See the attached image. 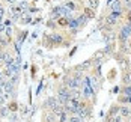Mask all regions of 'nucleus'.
<instances>
[{"mask_svg": "<svg viewBox=\"0 0 131 122\" xmlns=\"http://www.w3.org/2000/svg\"><path fill=\"white\" fill-rule=\"evenodd\" d=\"M5 30H6V26H5L3 23H0V33H3Z\"/></svg>", "mask_w": 131, "mask_h": 122, "instance_id": "5701e85b", "label": "nucleus"}, {"mask_svg": "<svg viewBox=\"0 0 131 122\" xmlns=\"http://www.w3.org/2000/svg\"><path fill=\"white\" fill-rule=\"evenodd\" d=\"M128 122H131V116H130V121H128Z\"/></svg>", "mask_w": 131, "mask_h": 122, "instance_id": "393cba45", "label": "nucleus"}, {"mask_svg": "<svg viewBox=\"0 0 131 122\" xmlns=\"http://www.w3.org/2000/svg\"><path fill=\"white\" fill-rule=\"evenodd\" d=\"M71 99H77V101H83V94H81V89H74L71 91Z\"/></svg>", "mask_w": 131, "mask_h": 122, "instance_id": "39448f33", "label": "nucleus"}, {"mask_svg": "<svg viewBox=\"0 0 131 122\" xmlns=\"http://www.w3.org/2000/svg\"><path fill=\"white\" fill-rule=\"evenodd\" d=\"M57 24L60 27H66L68 26V18H66V17H60V18L57 20Z\"/></svg>", "mask_w": 131, "mask_h": 122, "instance_id": "4468645a", "label": "nucleus"}, {"mask_svg": "<svg viewBox=\"0 0 131 122\" xmlns=\"http://www.w3.org/2000/svg\"><path fill=\"white\" fill-rule=\"evenodd\" d=\"M130 112H131V107H130Z\"/></svg>", "mask_w": 131, "mask_h": 122, "instance_id": "a878e982", "label": "nucleus"}, {"mask_svg": "<svg viewBox=\"0 0 131 122\" xmlns=\"http://www.w3.org/2000/svg\"><path fill=\"white\" fill-rule=\"evenodd\" d=\"M5 57H6V50H0V66H5Z\"/></svg>", "mask_w": 131, "mask_h": 122, "instance_id": "f3484780", "label": "nucleus"}, {"mask_svg": "<svg viewBox=\"0 0 131 122\" xmlns=\"http://www.w3.org/2000/svg\"><path fill=\"white\" fill-rule=\"evenodd\" d=\"M116 115H119V106H113V107L110 108V112H108V116L110 118H115Z\"/></svg>", "mask_w": 131, "mask_h": 122, "instance_id": "f8f14e48", "label": "nucleus"}, {"mask_svg": "<svg viewBox=\"0 0 131 122\" xmlns=\"http://www.w3.org/2000/svg\"><path fill=\"white\" fill-rule=\"evenodd\" d=\"M98 5H100L98 0H88V8H91V9H96Z\"/></svg>", "mask_w": 131, "mask_h": 122, "instance_id": "ddd939ff", "label": "nucleus"}, {"mask_svg": "<svg viewBox=\"0 0 131 122\" xmlns=\"http://www.w3.org/2000/svg\"><path fill=\"white\" fill-rule=\"evenodd\" d=\"M63 6H65V8H66V9H68V11H74V9L77 8L74 2H66V3H65V5H63Z\"/></svg>", "mask_w": 131, "mask_h": 122, "instance_id": "dca6fc26", "label": "nucleus"}, {"mask_svg": "<svg viewBox=\"0 0 131 122\" xmlns=\"http://www.w3.org/2000/svg\"><path fill=\"white\" fill-rule=\"evenodd\" d=\"M77 116H79L80 119H83V121H89L92 116V108L91 106H86V103L84 101H81V106H80L79 112H77Z\"/></svg>", "mask_w": 131, "mask_h": 122, "instance_id": "f257e3e1", "label": "nucleus"}, {"mask_svg": "<svg viewBox=\"0 0 131 122\" xmlns=\"http://www.w3.org/2000/svg\"><path fill=\"white\" fill-rule=\"evenodd\" d=\"M59 106H62V104H59V101H57V98L56 96H50V98H47L45 101H44V108L45 110H54L56 107H59Z\"/></svg>", "mask_w": 131, "mask_h": 122, "instance_id": "f03ea898", "label": "nucleus"}, {"mask_svg": "<svg viewBox=\"0 0 131 122\" xmlns=\"http://www.w3.org/2000/svg\"><path fill=\"white\" fill-rule=\"evenodd\" d=\"M116 21H118V20H115V18H112L110 15H108L107 18H105V23H107V24H110V26H113V24H116Z\"/></svg>", "mask_w": 131, "mask_h": 122, "instance_id": "412c9836", "label": "nucleus"}, {"mask_svg": "<svg viewBox=\"0 0 131 122\" xmlns=\"http://www.w3.org/2000/svg\"><path fill=\"white\" fill-rule=\"evenodd\" d=\"M119 103L121 104H131V95H121Z\"/></svg>", "mask_w": 131, "mask_h": 122, "instance_id": "9b49d317", "label": "nucleus"}, {"mask_svg": "<svg viewBox=\"0 0 131 122\" xmlns=\"http://www.w3.org/2000/svg\"><path fill=\"white\" fill-rule=\"evenodd\" d=\"M89 84H91V89L93 94H96L98 92V89H100V83L96 81V77H89Z\"/></svg>", "mask_w": 131, "mask_h": 122, "instance_id": "20e7f679", "label": "nucleus"}, {"mask_svg": "<svg viewBox=\"0 0 131 122\" xmlns=\"http://www.w3.org/2000/svg\"><path fill=\"white\" fill-rule=\"evenodd\" d=\"M122 83L125 86H131V71H125L122 75Z\"/></svg>", "mask_w": 131, "mask_h": 122, "instance_id": "0eeeda50", "label": "nucleus"}, {"mask_svg": "<svg viewBox=\"0 0 131 122\" xmlns=\"http://www.w3.org/2000/svg\"><path fill=\"white\" fill-rule=\"evenodd\" d=\"M42 121L44 122H57V116L53 113L51 110H45L44 116H42Z\"/></svg>", "mask_w": 131, "mask_h": 122, "instance_id": "7ed1b4c3", "label": "nucleus"}, {"mask_svg": "<svg viewBox=\"0 0 131 122\" xmlns=\"http://www.w3.org/2000/svg\"><path fill=\"white\" fill-rule=\"evenodd\" d=\"M9 115V108L5 106H0V116H8Z\"/></svg>", "mask_w": 131, "mask_h": 122, "instance_id": "a211bd4d", "label": "nucleus"}, {"mask_svg": "<svg viewBox=\"0 0 131 122\" xmlns=\"http://www.w3.org/2000/svg\"><path fill=\"white\" fill-rule=\"evenodd\" d=\"M110 9H112V11H118V12H122V3H121V0H113V3H112Z\"/></svg>", "mask_w": 131, "mask_h": 122, "instance_id": "9d476101", "label": "nucleus"}, {"mask_svg": "<svg viewBox=\"0 0 131 122\" xmlns=\"http://www.w3.org/2000/svg\"><path fill=\"white\" fill-rule=\"evenodd\" d=\"M0 77H2V74H0Z\"/></svg>", "mask_w": 131, "mask_h": 122, "instance_id": "bb28decb", "label": "nucleus"}, {"mask_svg": "<svg viewBox=\"0 0 131 122\" xmlns=\"http://www.w3.org/2000/svg\"><path fill=\"white\" fill-rule=\"evenodd\" d=\"M9 38H6V36H3L2 33H0V50H5L8 45H9Z\"/></svg>", "mask_w": 131, "mask_h": 122, "instance_id": "1a4fd4ad", "label": "nucleus"}, {"mask_svg": "<svg viewBox=\"0 0 131 122\" xmlns=\"http://www.w3.org/2000/svg\"><path fill=\"white\" fill-rule=\"evenodd\" d=\"M3 2H6L8 5H15L17 3V0H3Z\"/></svg>", "mask_w": 131, "mask_h": 122, "instance_id": "b1692460", "label": "nucleus"}, {"mask_svg": "<svg viewBox=\"0 0 131 122\" xmlns=\"http://www.w3.org/2000/svg\"><path fill=\"white\" fill-rule=\"evenodd\" d=\"M119 116H122V118H130L131 116L130 107H128V106H121V107H119Z\"/></svg>", "mask_w": 131, "mask_h": 122, "instance_id": "423d86ee", "label": "nucleus"}, {"mask_svg": "<svg viewBox=\"0 0 131 122\" xmlns=\"http://www.w3.org/2000/svg\"><path fill=\"white\" fill-rule=\"evenodd\" d=\"M91 66H92V62H91V60H86L84 63H80V65H77V66H75V71H81V72H83V71L89 69Z\"/></svg>", "mask_w": 131, "mask_h": 122, "instance_id": "6e6552de", "label": "nucleus"}, {"mask_svg": "<svg viewBox=\"0 0 131 122\" xmlns=\"http://www.w3.org/2000/svg\"><path fill=\"white\" fill-rule=\"evenodd\" d=\"M84 14H86V17H88V18H93V17H95V14H93V9H91V8H86Z\"/></svg>", "mask_w": 131, "mask_h": 122, "instance_id": "aec40b11", "label": "nucleus"}, {"mask_svg": "<svg viewBox=\"0 0 131 122\" xmlns=\"http://www.w3.org/2000/svg\"><path fill=\"white\" fill-rule=\"evenodd\" d=\"M121 94L122 95H131V86H125L121 89Z\"/></svg>", "mask_w": 131, "mask_h": 122, "instance_id": "6ab92c4d", "label": "nucleus"}, {"mask_svg": "<svg viewBox=\"0 0 131 122\" xmlns=\"http://www.w3.org/2000/svg\"><path fill=\"white\" fill-rule=\"evenodd\" d=\"M68 122H86V121L80 119L77 115H69V118H68Z\"/></svg>", "mask_w": 131, "mask_h": 122, "instance_id": "2eb2a0df", "label": "nucleus"}, {"mask_svg": "<svg viewBox=\"0 0 131 122\" xmlns=\"http://www.w3.org/2000/svg\"><path fill=\"white\" fill-rule=\"evenodd\" d=\"M8 108H9V110H12V112H15V110H17V103H11Z\"/></svg>", "mask_w": 131, "mask_h": 122, "instance_id": "4be33fe9", "label": "nucleus"}]
</instances>
